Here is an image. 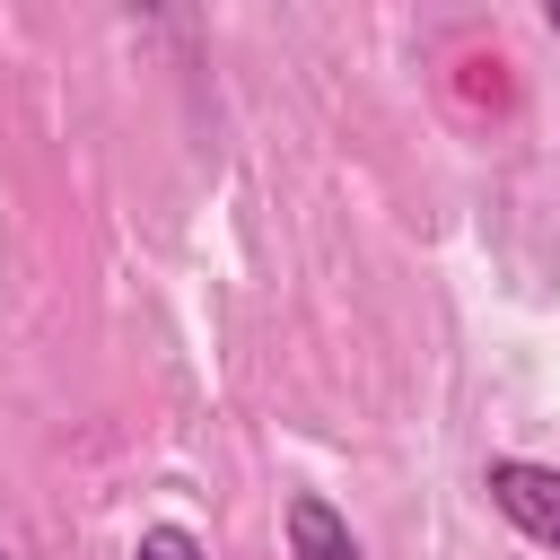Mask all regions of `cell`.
I'll use <instances>...</instances> for the list:
<instances>
[{"mask_svg":"<svg viewBox=\"0 0 560 560\" xmlns=\"http://www.w3.org/2000/svg\"><path fill=\"white\" fill-rule=\"evenodd\" d=\"M481 490H490V508H499V516H508L525 542L560 551V472H551V464H525V455H490Z\"/></svg>","mask_w":560,"mask_h":560,"instance_id":"1","label":"cell"},{"mask_svg":"<svg viewBox=\"0 0 560 560\" xmlns=\"http://www.w3.org/2000/svg\"><path fill=\"white\" fill-rule=\"evenodd\" d=\"M289 551H298V560H359L350 525H341L315 490H298V499H289Z\"/></svg>","mask_w":560,"mask_h":560,"instance_id":"2","label":"cell"},{"mask_svg":"<svg viewBox=\"0 0 560 560\" xmlns=\"http://www.w3.org/2000/svg\"><path fill=\"white\" fill-rule=\"evenodd\" d=\"M131 560H210V551H201V534H184V525H149V534L131 542Z\"/></svg>","mask_w":560,"mask_h":560,"instance_id":"3","label":"cell"},{"mask_svg":"<svg viewBox=\"0 0 560 560\" xmlns=\"http://www.w3.org/2000/svg\"><path fill=\"white\" fill-rule=\"evenodd\" d=\"M551 26H560V0H551Z\"/></svg>","mask_w":560,"mask_h":560,"instance_id":"4","label":"cell"},{"mask_svg":"<svg viewBox=\"0 0 560 560\" xmlns=\"http://www.w3.org/2000/svg\"><path fill=\"white\" fill-rule=\"evenodd\" d=\"M0 560H9V551H0Z\"/></svg>","mask_w":560,"mask_h":560,"instance_id":"5","label":"cell"}]
</instances>
